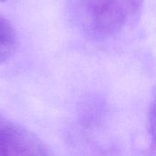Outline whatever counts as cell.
Returning <instances> with one entry per match:
<instances>
[{
	"label": "cell",
	"mask_w": 156,
	"mask_h": 156,
	"mask_svg": "<svg viewBox=\"0 0 156 156\" xmlns=\"http://www.w3.org/2000/svg\"><path fill=\"white\" fill-rule=\"evenodd\" d=\"M0 1H4V0H0Z\"/></svg>",
	"instance_id": "4"
},
{
	"label": "cell",
	"mask_w": 156,
	"mask_h": 156,
	"mask_svg": "<svg viewBox=\"0 0 156 156\" xmlns=\"http://www.w3.org/2000/svg\"><path fill=\"white\" fill-rule=\"evenodd\" d=\"M17 48V37L11 24L0 16V63L8 60Z\"/></svg>",
	"instance_id": "3"
},
{
	"label": "cell",
	"mask_w": 156,
	"mask_h": 156,
	"mask_svg": "<svg viewBox=\"0 0 156 156\" xmlns=\"http://www.w3.org/2000/svg\"><path fill=\"white\" fill-rule=\"evenodd\" d=\"M46 154V146L36 135L0 114V155Z\"/></svg>",
	"instance_id": "1"
},
{
	"label": "cell",
	"mask_w": 156,
	"mask_h": 156,
	"mask_svg": "<svg viewBox=\"0 0 156 156\" xmlns=\"http://www.w3.org/2000/svg\"><path fill=\"white\" fill-rule=\"evenodd\" d=\"M88 14L93 28L102 34L111 33L122 26L125 7L122 0H89Z\"/></svg>",
	"instance_id": "2"
}]
</instances>
